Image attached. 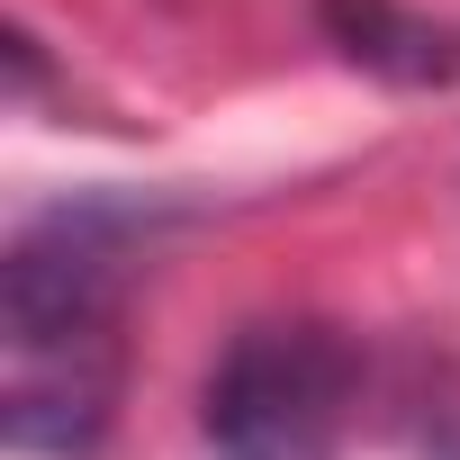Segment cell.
Segmentation results:
<instances>
[{
	"label": "cell",
	"instance_id": "cell-3",
	"mask_svg": "<svg viewBox=\"0 0 460 460\" xmlns=\"http://www.w3.org/2000/svg\"><path fill=\"white\" fill-rule=\"evenodd\" d=\"M325 28L379 82H406V91L460 82V37L433 28V19H415V10H397V0H325Z\"/></svg>",
	"mask_w": 460,
	"mask_h": 460
},
{
	"label": "cell",
	"instance_id": "cell-1",
	"mask_svg": "<svg viewBox=\"0 0 460 460\" xmlns=\"http://www.w3.org/2000/svg\"><path fill=\"white\" fill-rule=\"evenodd\" d=\"M136 217L91 199L55 208L10 244L0 325H10V451L91 460L118 415V307H127Z\"/></svg>",
	"mask_w": 460,
	"mask_h": 460
},
{
	"label": "cell",
	"instance_id": "cell-2",
	"mask_svg": "<svg viewBox=\"0 0 460 460\" xmlns=\"http://www.w3.org/2000/svg\"><path fill=\"white\" fill-rule=\"evenodd\" d=\"M352 415V343L307 316L244 325L199 388L208 460H334Z\"/></svg>",
	"mask_w": 460,
	"mask_h": 460
}]
</instances>
